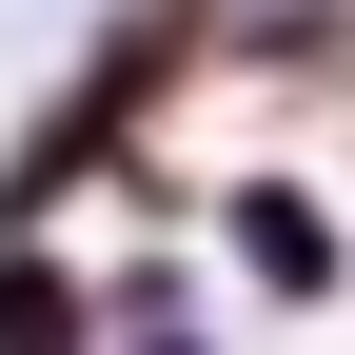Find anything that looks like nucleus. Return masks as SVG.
<instances>
[{
	"mask_svg": "<svg viewBox=\"0 0 355 355\" xmlns=\"http://www.w3.org/2000/svg\"><path fill=\"white\" fill-rule=\"evenodd\" d=\"M0 355H79V277H40V257H0Z\"/></svg>",
	"mask_w": 355,
	"mask_h": 355,
	"instance_id": "nucleus-2",
	"label": "nucleus"
},
{
	"mask_svg": "<svg viewBox=\"0 0 355 355\" xmlns=\"http://www.w3.org/2000/svg\"><path fill=\"white\" fill-rule=\"evenodd\" d=\"M237 237H257V277H277V296H316V277H336V237H316V198H237Z\"/></svg>",
	"mask_w": 355,
	"mask_h": 355,
	"instance_id": "nucleus-1",
	"label": "nucleus"
},
{
	"mask_svg": "<svg viewBox=\"0 0 355 355\" xmlns=\"http://www.w3.org/2000/svg\"><path fill=\"white\" fill-rule=\"evenodd\" d=\"M139 355H198V336H139Z\"/></svg>",
	"mask_w": 355,
	"mask_h": 355,
	"instance_id": "nucleus-3",
	"label": "nucleus"
}]
</instances>
